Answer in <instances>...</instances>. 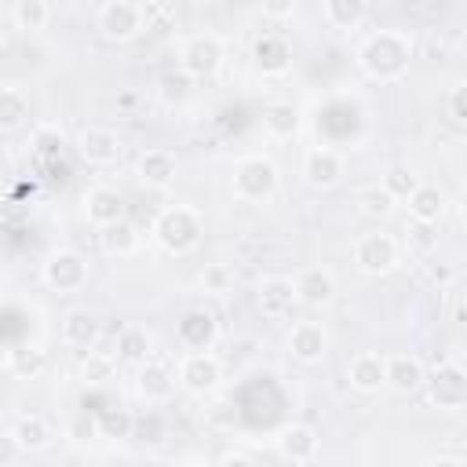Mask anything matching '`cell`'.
Here are the masks:
<instances>
[{
	"label": "cell",
	"mask_w": 467,
	"mask_h": 467,
	"mask_svg": "<svg viewBox=\"0 0 467 467\" xmlns=\"http://www.w3.org/2000/svg\"><path fill=\"white\" fill-rule=\"evenodd\" d=\"M358 66L376 84H398L412 66V40L401 29H376L358 44Z\"/></svg>",
	"instance_id": "cell-1"
},
{
	"label": "cell",
	"mask_w": 467,
	"mask_h": 467,
	"mask_svg": "<svg viewBox=\"0 0 467 467\" xmlns=\"http://www.w3.org/2000/svg\"><path fill=\"white\" fill-rule=\"evenodd\" d=\"M150 237L168 255H190L204 241V215L197 208H190V204H168V208H161L153 215Z\"/></svg>",
	"instance_id": "cell-2"
},
{
	"label": "cell",
	"mask_w": 467,
	"mask_h": 467,
	"mask_svg": "<svg viewBox=\"0 0 467 467\" xmlns=\"http://www.w3.org/2000/svg\"><path fill=\"white\" fill-rule=\"evenodd\" d=\"M281 190V171L266 153H244L234 164L230 175V193L241 204H270Z\"/></svg>",
	"instance_id": "cell-3"
},
{
	"label": "cell",
	"mask_w": 467,
	"mask_h": 467,
	"mask_svg": "<svg viewBox=\"0 0 467 467\" xmlns=\"http://www.w3.org/2000/svg\"><path fill=\"white\" fill-rule=\"evenodd\" d=\"M226 62V40L212 29H201V33H190L182 36L179 44V69L190 77V80H212Z\"/></svg>",
	"instance_id": "cell-4"
},
{
	"label": "cell",
	"mask_w": 467,
	"mask_h": 467,
	"mask_svg": "<svg viewBox=\"0 0 467 467\" xmlns=\"http://www.w3.org/2000/svg\"><path fill=\"white\" fill-rule=\"evenodd\" d=\"M398 263H401V241L394 234L372 230L354 241V266L365 277H387L390 270H398Z\"/></svg>",
	"instance_id": "cell-5"
},
{
	"label": "cell",
	"mask_w": 467,
	"mask_h": 467,
	"mask_svg": "<svg viewBox=\"0 0 467 467\" xmlns=\"http://www.w3.org/2000/svg\"><path fill=\"white\" fill-rule=\"evenodd\" d=\"M95 26H99L102 40H109V44H128V40H135V36L150 26V18H146V7L135 4V0H106V4L99 7Z\"/></svg>",
	"instance_id": "cell-6"
},
{
	"label": "cell",
	"mask_w": 467,
	"mask_h": 467,
	"mask_svg": "<svg viewBox=\"0 0 467 467\" xmlns=\"http://www.w3.org/2000/svg\"><path fill=\"white\" fill-rule=\"evenodd\" d=\"M427 398L441 412H456L467 405V368L460 361H441L427 372Z\"/></svg>",
	"instance_id": "cell-7"
},
{
	"label": "cell",
	"mask_w": 467,
	"mask_h": 467,
	"mask_svg": "<svg viewBox=\"0 0 467 467\" xmlns=\"http://www.w3.org/2000/svg\"><path fill=\"white\" fill-rule=\"evenodd\" d=\"M40 277H44V285L51 292L73 296V292H80L88 285V263L73 248H55V252H47V259L40 266Z\"/></svg>",
	"instance_id": "cell-8"
},
{
	"label": "cell",
	"mask_w": 467,
	"mask_h": 467,
	"mask_svg": "<svg viewBox=\"0 0 467 467\" xmlns=\"http://www.w3.org/2000/svg\"><path fill=\"white\" fill-rule=\"evenodd\" d=\"M179 387L193 398H212L219 387H223V361L212 354V350H201V354H182L179 365Z\"/></svg>",
	"instance_id": "cell-9"
},
{
	"label": "cell",
	"mask_w": 467,
	"mask_h": 467,
	"mask_svg": "<svg viewBox=\"0 0 467 467\" xmlns=\"http://www.w3.org/2000/svg\"><path fill=\"white\" fill-rule=\"evenodd\" d=\"M299 175H303V182L314 186V190H332V186L343 182L347 161H343V153L332 150V146H310V150L303 153Z\"/></svg>",
	"instance_id": "cell-10"
},
{
	"label": "cell",
	"mask_w": 467,
	"mask_h": 467,
	"mask_svg": "<svg viewBox=\"0 0 467 467\" xmlns=\"http://www.w3.org/2000/svg\"><path fill=\"white\" fill-rule=\"evenodd\" d=\"M73 150H77V157H80L84 164L106 168V164H113V161L120 157L124 142H120V135H117L113 128H106V124H88V128L77 131Z\"/></svg>",
	"instance_id": "cell-11"
},
{
	"label": "cell",
	"mask_w": 467,
	"mask_h": 467,
	"mask_svg": "<svg viewBox=\"0 0 467 467\" xmlns=\"http://www.w3.org/2000/svg\"><path fill=\"white\" fill-rule=\"evenodd\" d=\"M299 303L296 296V277H285V274H270L255 285V306L266 321H281L292 314V306Z\"/></svg>",
	"instance_id": "cell-12"
},
{
	"label": "cell",
	"mask_w": 467,
	"mask_h": 467,
	"mask_svg": "<svg viewBox=\"0 0 467 467\" xmlns=\"http://www.w3.org/2000/svg\"><path fill=\"white\" fill-rule=\"evenodd\" d=\"M175 339L186 354H201V350H212V343L219 339V321L208 306H193L179 317L175 325Z\"/></svg>",
	"instance_id": "cell-13"
},
{
	"label": "cell",
	"mask_w": 467,
	"mask_h": 467,
	"mask_svg": "<svg viewBox=\"0 0 467 467\" xmlns=\"http://www.w3.org/2000/svg\"><path fill=\"white\" fill-rule=\"evenodd\" d=\"M336 292H339V285H336V274L328 266H306V270L296 274V296L310 310L332 306L336 303Z\"/></svg>",
	"instance_id": "cell-14"
},
{
	"label": "cell",
	"mask_w": 467,
	"mask_h": 467,
	"mask_svg": "<svg viewBox=\"0 0 467 467\" xmlns=\"http://www.w3.org/2000/svg\"><path fill=\"white\" fill-rule=\"evenodd\" d=\"M58 336H62V343L73 347V350H95V343L102 339V321H99L95 310H88V306H73V310L62 314V321H58Z\"/></svg>",
	"instance_id": "cell-15"
},
{
	"label": "cell",
	"mask_w": 467,
	"mask_h": 467,
	"mask_svg": "<svg viewBox=\"0 0 467 467\" xmlns=\"http://www.w3.org/2000/svg\"><path fill=\"white\" fill-rule=\"evenodd\" d=\"M274 449L281 460L288 463H310L321 449V438L310 423H285L277 434H274Z\"/></svg>",
	"instance_id": "cell-16"
},
{
	"label": "cell",
	"mask_w": 467,
	"mask_h": 467,
	"mask_svg": "<svg viewBox=\"0 0 467 467\" xmlns=\"http://www.w3.org/2000/svg\"><path fill=\"white\" fill-rule=\"evenodd\" d=\"M252 66L263 77H285L292 69V44L281 33H263L252 40Z\"/></svg>",
	"instance_id": "cell-17"
},
{
	"label": "cell",
	"mask_w": 467,
	"mask_h": 467,
	"mask_svg": "<svg viewBox=\"0 0 467 467\" xmlns=\"http://www.w3.org/2000/svg\"><path fill=\"white\" fill-rule=\"evenodd\" d=\"M179 175V161L171 150L164 146H153V150H142L139 161H135V179L146 186V190H168Z\"/></svg>",
	"instance_id": "cell-18"
},
{
	"label": "cell",
	"mask_w": 467,
	"mask_h": 467,
	"mask_svg": "<svg viewBox=\"0 0 467 467\" xmlns=\"http://www.w3.org/2000/svg\"><path fill=\"white\" fill-rule=\"evenodd\" d=\"M288 354L299 361V365H317L325 354H328V332L321 321H296L288 328Z\"/></svg>",
	"instance_id": "cell-19"
},
{
	"label": "cell",
	"mask_w": 467,
	"mask_h": 467,
	"mask_svg": "<svg viewBox=\"0 0 467 467\" xmlns=\"http://www.w3.org/2000/svg\"><path fill=\"white\" fill-rule=\"evenodd\" d=\"M347 379L358 394H379L387 387V354L379 350H358L347 365Z\"/></svg>",
	"instance_id": "cell-20"
},
{
	"label": "cell",
	"mask_w": 467,
	"mask_h": 467,
	"mask_svg": "<svg viewBox=\"0 0 467 467\" xmlns=\"http://www.w3.org/2000/svg\"><path fill=\"white\" fill-rule=\"evenodd\" d=\"M80 212H84V219H88L91 226L106 230V226H113V223L124 219V197H120L113 186H91V190H84V197H80Z\"/></svg>",
	"instance_id": "cell-21"
},
{
	"label": "cell",
	"mask_w": 467,
	"mask_h": 467,
	"mask_svg": "<svg viewBox=\"0 0 467 467\" xmlns=\"http://www.w3.org/2000/svg\"><path fill=\"white\" fill-rule=\"evenodd\" d=\"M175 383H179V372L168 361H157V358H150L135 372V390L146 401H168L175 394Z\"/></svg>",
	"instance_id": "cell-22"
},
{
	"label": "cell",
	"mask_w": 467,
	"mask_h": 467,
	"mask_svg": "<svg viewBox=\"0 0 467 467\" xmlns=\"http://www.w3.org/2000/svg\"><path fill=\"white\" fill-rule=\"evenodd\" d=\"M299 128H303V113H299V106H296L292 99H277V102H270V106L263 109V131H266L274 142L296 139Z\"/></svg>",
	"instance_id": "cell-23"
},
{
	"label": "cell",
	"mask_w": 467,
	"mask_h": 467,
	"mask_svg": "<svg viewBox=\"0 0 467 467\" xmlns=\"http://www.w3.org/2000/svg\"><path fill=\"white\" fill-rule=\"evenodd\" d=\"M427 383V368L416 354H387V387L398 394H412Z\"/></svg>",
	"instance_id": "cell-24"
},
{
	"label": "cell",
	"mask_w": 467,
	"mask_h": 467,
	"mask_svg": "<svg viewBox=\"0 0 467 467\" xmlns=\"http://www.w3.org/2000/svg\"><path fill=\"white\" fill-rule=\"evenodd\" d=\"M11 438H15V445H18L22 452H40V449H47V445L55 441V431H51V423H47L44 416L29 412V416H18V420H15Z\"/></svg>",
	"instance_id": "cell-25"
},
{
	"label": "cell",
	"mask_w": 467,
	"mask_h": 467,
	"mask_svg": "<svg viewBox=\"0 0 467 467\" xmlns=\"http://www.w3.org/2000/svg\"><path fill=\"white\" fill-rule=\"evenodd\" d=\"M139 244H142V234H139L135 223H128V219H120V223L99 230V248H102V255L124 259V255H135Z\"/></svg>",
	"instance_id": "cell-26"
},
{
	"label": "cell",
	"mask_w": 467,
	"mask_h": 467,
	"mask_svg": "<svg viewBox=\"0 0 467 467\" xmlns=\"http://www.w3.org/2000/svg\"><path fill=\"white\" fill-rule=\"evenodd\" d=\"M368 11H372V7H368L365 0H325V4H321L325 22H328L332 29H343V33L361 29L365 18H368Z\"/></svg>",
	"instance_id": "cell-27"
},
{
	"label": "cell",
	"mask_w": 467,
	"mask_h": 467,
	"mask_svg": "<svg viewBox=\"0 0 467 467\" xmlns=\"http://www.w3.org/2000/svg\"><path fill=\"white\" fill-rule=\"evenodd\" d=\"M441 212H445V193L434 182H420V190L409 197V219L434 226L441 219Z\"/></svg>",
	"instance_id": "cell-28"
},
{
	"label": "cell",
	"mask_w": 467,
	"mask_h": 467,
	"mask_svg": "<svg viewBox=\"0 0 467 467\" xmlns=\"http://www.w3.org/2000/svg\"><path fill=\"white\" fill-rule=\"evenodd\" d=\"M11 22L22 33H40L51 22V4L47 0H15L11 4Z\"/></svg>",
	"instance_id": "cell-29"
},
{
	"label": "cell",
	"mask_w": 467,
	"mask_h": 467,
	"mask_svg": "<svg viewBox=\"0 0 467 467\" xmlns=\"http://www.w3.org/2000/svg\"><path fill=\"white\" fill-rule=\"evenodd\" d=\"M29 120V95L15 84H7L0 91V131H15Z\"/></svg>",
	"instance_id": "cell-30"
},
{
	"label": "cell",
	"mask_w": 467,
	"mask_h": 467,
	"mask_svg": "<svg viewBox=\"0 0 467 467\" xmlns=\"http://www.w3.org/2000/svg\"><path fill=\"white\" fill-rule=\"evenodd\" d=\"M77 376H80L84 387H102V383H109L117 376V358L109 350H88L80 368H77Z\"/></svg>",
	"instance_id": "cell-31"
},
{
	"label": "cell",
	"mask_w": 467,
	"mask_h": 467,
	"mask_svg": "<svg viewBox=\"0 0 467 467\" xmlns=\"http://www.w3.org/2000/svg\"><path fill=\"white\" fill-rule=\"evenodd\" d=\"M117 361L146 365V361H150V332L139 328V325L120 328V336H117Z\"/></svg>",
	"instance_id": "cell-32"
},
{
	"label": "cell",
	"mask_w": 467,
	"mask_h": 467,
	"mask_svg": "<svg viewBox=\"0 0 467 467\" xmlns=\"http://www.w3.org/2000/svg\"><path fill=\"white\" fill-rule=\"evenodd\" d=\"M358 208H361V215H368V219H390L394 208H398V201H394V193H390L383 182H372V186H365V190L358 193Z\"/></svg>",
	"instance_id": "cell-33"
},
{
	"label": "cell",
	"mask_w": 467,
	"mask_h": 467,
	"mask_svg": "<svg viewBox=\"0 0 467 467\" xmlns=\"http://www.w3.org/2000/svg\"><path fill=\"white\" fill-rule=\"evenodd\" d=\"M7 368H11L15 376H22V379H33V376H40V372L47 368V354H44L36 343L15 347V350H7Z\"/></svg>",
	"instance_id": "cell-34"
},
{
	"label": "cell",
	"mask_w": 467,
	"mask_h": 467,
	"mask_svg": "<svg viewBox=\"0 0 467 467\" xmlns=\"http://www.w3.org/2000/svg\"><path fill=\"white\" fill-rule=\"evenodd\" d=\"M383 186L394 193V201H409V197L420 190V175H416L412 168H405V164H394V168L383 175Z\"/></svg>",
	"instance_id": "cell-35"
},
{
	"label": "cell",
	"mask_w": 467,
	"mask_h": 467,
	"mask_svg": "<svg viewBox=\"0 0 467 467\" xmlns=\"http://www.w3.org/2000/svg\"><path fill=\"white\" fill-rule=\"evenodd\" d=\"M95 423H99V434L102 438H128L131 427H135V420H131L128 409H106V412L95 416Z\"/></svg>",
	"instance_id": "cell-36"
},
{
	"label": "cell",
	"mask_w": 467,
	"mask_h": 467,
	"mask_svg": "<svg viewBox=\"0 0 467 467\" xmlns=\"http://www.w3.org/2000/svg\"><path fill=\"white\" fill-rule=\"evenodd\" d=\"M434 248H438V234H431L427 223H412L409 219V226H405V252L409 255H431Z\"/></svg>",
	"instance_id": "cell-37"
},
{
	"label": "cell",
	"mask_w": 467,
	"mask_h": 467,
	"mask_svg": "<svg viewBox=\"0 0 467 467\" xmlns=\"http://www.w3.org/2000/svg\"><path fill=\"white\" fill-rule=\"evenodd\" d=\"M193 95V80L179 69V73H164L161 77V102H168V106H179V102H186Z\"/></svg>",
	"instance_id": "cell-38"
},
{
	"label": "cell",
	"mask_w": 467,
	"mask_h": 467,
	"mask_svg": "<svg viewBox=\"0 0 467 467\" xmlns=\"http://www.w3.org/2000/svg\"><path fill=\"white\" fill-rule=\"evenodd\" d=\"M201 285H204V292H212V296H226V292L234 288V270H230L226 263H208V266L201 270Z\"/></svg>",
	"instance_id": "cell-39"
},
{
	"label": "cell",
	"mask_w": 467,
	"mask_h": 467,
	"mask_svg": "<svg viewBox=\"0 0 467 467\" xmlns=\"http://www.w3.org/2000/svg\"><path fill=\"white\" fill-rule=\"evenodd\" d=\"M33 150H36L40 157H55V153L62 150V128H55V124L36 128V131H33Z\"/></svg>",
	"instance_id": "cell-40"
},
{
	"label": "cell",
	"mask_w": 467,
	"mask_h": 467,
	"mask_svg": "<svg viewBox=\"0 0 467 467\" xmlns=\"http://www.w3.org/2000/svg\"><path fill=\"white\" fill-rule=\"evenodd\" d=\"M445 106H449V117H452L460 128H467V77H463V80H456V84L449 88Z\"/></svg>",
	"instance_id": "cell-41"
},
{
	"label": "cell",
	"mask_w": 467,
	"mask_h": 467,
	"mask_svg": "<svg viewBox=\"0 0 467 467\" xmlns=\"http://www.w3.org/2000/svg\"><path fill=\"white\" fill-rule=\"evenodd\" d=\"M263 18H270V22H285V18H296V11H299V4L296 0H263Z\"/></svg>",
	"instance_id": "cell-42"
},
{
	"label": "cell",
	"mask_w": 467,
	"mask_h": 467,
	"mask_svg": "<svg viewBox=\"0 0 467 467\" xmlns=\"http://www.w3.org/2000/svg\"><path fill=\"white\" fill-rule=\"evenodd\" d=\"M252 350H255V339H241V343H237V354H230V361H234V365L252 361Z\"/></svg>",
	"instance_id": "cell-43"
},
{
	"label": "cell",
	"mask_w": 467,
	"mask_h": 467,
	"mask_svg": "<svg viewBox=\"0 0 467 467\" xmlns=\"http://www.w3.org/2000/svg\"><path fill=\"white\" fill-rule=\"evenodd\" d=\"M215 467H252V460H248V456H241V452H226V456H223V463H215Z\"/></svg>",
	"instance_id": "cell-44"
},
{
	"label": "cell",
	"mask_w": 467,
	"mask_h": 467,
	"mask_svg": "<svg viewBox=\"0 0 467 467\" xmlns=\"http://www.w3.org/2000/svg\"><path fill=\"white\" fill-rule=\"evenodd\" d=\"M427 467H467V463H463L460 456H434Z\"/></svg>",
	"instance_id": "cell-45"
},
{
	"label": "cell",
	"mask_w": 467,
	"mask_h": 467,
	"mask_svg": "<svg viewBox=\"0 0 467 467\" xmlns=\"http://www.w3.org/2000/svg\"><path fill=\"white\" fill-rule=\"evenodd\" d=\"M179 467H215L212 460H204V456H190V460H182Z\"/></svg>",
	"instance_id": "cell-46"
}]
</instances>
